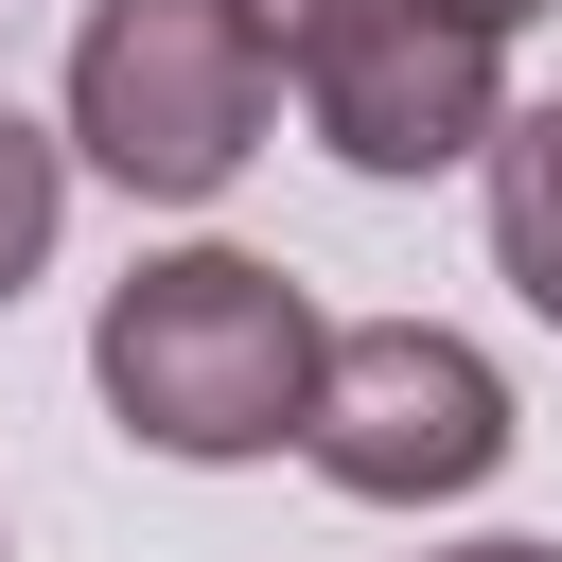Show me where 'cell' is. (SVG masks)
<instances>
[{
  "instance_id": "cell-1",
  "label": "cell",
  "mask_w": 562,
  "mask_h": 562,
  "mask_svg": "<svg viewBox=\"0 0 562 562\" xmlns=\"http://www.w3.org/2000/svg\"><path fill=\"white\" fill-rule=\"evenodd\" d=\"M316 351H334L316 299H299L281 263H246V246H158V263H123L105 316H88L105 422H123L140 457H193V474L281 457L299 404H316Z\"/></svg>"
},
{
  "instance_id": "cell-2",
  "label": "cell",
  "mask_w": 562,
  "mask_h": 562,
  "mask_svg": "<svg viewBox=\"0 0 562 562\" xmlns=\"http://www.w3.org/2000/svg\"><path fill=\"white\" fill-rule=\"evenodd\" d=\"M263 105H281V53L246 0H88V35H70V140L140 211L228 193L263 158Z\"/></svg>"
},
{
  "instance_id": "cell-3",
  "label": "cell",
  "mask_w": 562,
  "mask_h": 562,
  "mask_svg": "<svg viewBox=\"0 0 562 562\" xmlns=\"http://www.w3.org/2000/svg\"><path fill=\"white\" fill-rule=\"evenodd\" d=\"M299 457L351 492V509H439L474 474H509V369L439 316H351L316 351V404H299Z\"/></svg>"
},
{
  "instance_id": "cell-4",
  "label": "cell",
  "mask_w": 562,
  "mask_h": 562,
  "mask_svg": "<svg viewBox=\"0 0 562 562\" xmlns=\"http://www.w3.org/2000/svg\"><path fill=\"white\" fill-rule=\"evenodd\" d=\"M492 53H509V35L457 18V0H351L334 35L281 53V88L316 105V140H334L351 176H457V158H492V123H509V70H492Z\"/></svg>"
},
{
  "instance_id": "cell-5",
  "label": "cell",
  "mask_w": 562,
  "mask_h": 562,
  "mask_svg": "<svg viewBox=\"0 0 562 562\" xmlns=\"http://www.w3.org/2000/svg\"><path fill=\"white\" fill-rule=\"evenodd\" d=\"M492 281L562 334V105L492 123Z\"/></svg>"
},
{
  "instance_id": "cell-6",
  "label": "cell",
  "mask_w": 562,
  "mask_h": 562,
  "mask_svg": "<svg viewBox=\"0 0 562 562\" xmlns=\"http://www.w3.org/2000/svg\"><path fill=\"white\" fill-rule=\"evenodd\" d=\"M53 228H70V140L0 105V299H18L35 263H53Z\"/></svg>"
},
{
  "instance_id": "cell-7",
  "label": "cell",
  "mask_w": 562,
  "mask_h": 562,
  "mask_svg": "<svg viewBox=\"0 0 562 562\" xmlns=\"http://www.w3.org/2000/svg\"><path fill=\"white\" fill-rule=\"evenodd\" d=\"M457 18H492V35H527V18H544V0H457Z\"/></svg>"
},
{
  "instance_id": "cell-8",
  "label": "cell",
  "mask_w": 562,
  "mask_h": 562,
  "mask_svg": "<svg viewBox=\"0 0 562 562\" xmlns=\"http://www.w3.org/2000/svg\"><path fill=\"white\" fill-rule=\"evenodd\" d=\"M457 562H562V544H457Z\"/></svg>"
}]
</instances>
